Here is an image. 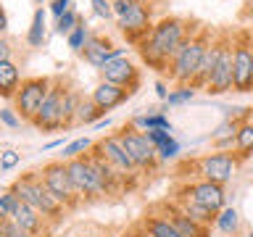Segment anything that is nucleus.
<instances>
[{"instance_id":"nucleus-1","label":"nucleus","mask_w":253,"mask_h":237,"mask_svg":"<svg viewBox=\"0 0 253 237\" xmlns=\"http://www.w3.org/2000/svg\"><path fill=\"white\" fill-rule=\"evenodd\" d=\"M195 27H190L185 19H177V16H166V19L156 21L148 35L137 42L140 58L148 63V69L169 71V63L177 53V47L185 42V37Z\"/></svg>"},{"instance_id":"nucleus-2","label":"nucleus","mask_w":253,"mask_h":237,"mask_svg":"<svg viewBox=\"0 0 253 237\" xmlns=\"http://www.w3.org/2000/svg\"><path fill=\"white\" fill-rule=\"evenodd\" d=\"M209 42H211V32L206 27H195L193 32H190V35L185 37V42L177 47V53H174V58L169 63L171 82L193 87V79L198 74V66H201V58H203Z\"/></svg>"},{"instance_id":"nucleus-3","label":"nucleus","mask_w":253,"mask_h":237,"mask_svg":"<svg viewBox=\"0 0 253 237\" xmlns=\"http://www.w3.org/2000/svg\"><path fill=\"white\" fill-rule=\"evenodd\" d=\"M8 193H13L21 203L32 205L42 219L58 221V219H63V213H66V208H63V205L53 198L50 190L45 187V182H42L40 174H24V177H19L13 182Z\"/></svg>"},{"instance_id":"nucleus-4","label":"nucleus","mask_w":253,"mask_h":237,"mask_svg":"<svg viewBox=\"0 0 253 237\" xmlns=\"http://www.w3.org/2000/svg\"><path fill=\"white\" fill-rule=\"evenodd\" d=\"M232 90L253 92V53H251V32L232 35Z\"/></svg>"},{"instance_id":"nucleus-5","label":"nucleus","mask_w":253,"mask_h":237,"mask_svg":"<svg viewBox=\"0 0 253 237\" xmlns=\"http://www.w3.org/2000/svg\"><path fill=\"white\" fill-rule=\"evenodd\" d=\"M116 134H119V142L124 145L126 156L132 158V163H134L137 171H153L158 166V153H156V148L148 142L145 132H140V129H134L132 124H126L124 129L116 132Z\"/></svg>"},{"instance_id":"nucleus-6","label":"nucleus","mask_w":253,"mask_h":237,"mask_svg":"<svg viewBox=\"0 0 253 237\" xmlns=\"http://www.w3.org/2000/svg\"><path fill=\"white\" fill-rule=\"evenodd\" d=\"M53 79L47 77H32V79H21L19 90H16L13 95V111L19 114V118H27V121H32V118L37 116L40 106H42L45 95L47 90H50Z\"/></svg>"},{"instance_id":"nucleus-7","label":"nucleus","mask_w":253,"mask_h":237,"mask_svg":"<svg viewBox=\"0 0 253 237\" xmlns=\"http://www.w3.org/2000/svg\"><path fill=\"white\" fill-rule=\"evenodd\" d=\"M40 177H42L45 182V187L53 193V198L58 200L63 208H77L79 200L82 198L77 195V190L74 185H71V179H69V171H66V163L63 161H53V163H47L42 171H40Z\"/></svg>"},{"instance_id":"nucleus-8","label":"nucleus","mask_w":253,"mask_h":237,"mask_svg":"<svg viewBox=\"0 0 253 237\" xmlns=\"http://www.w3.org/2000/svg\"><path fill=\"white\" fill-rule=\"evenodd\" d=\"M237 166H240V158L235 153H227V150L198 158V174H201V179L216 182V185H227L237 174Z\"/></svg>"},{"instance_id":"nucleus-9","label":"nucleus","mask_w":253,"mask_h":237,"mask_svg":"<svg viewBox=\"0 0 253 237\" xmlns=\"http://www.w3.org/2000/svg\"><path fill=\"white\" fill-rule=\"evenodd\" d=\"M66 171H69V179L74 185L77 195L79 198H98L100 193V185H98V177H95V169L90 163V156H77V158H69L66 161Z\"/></svg>"},{"instance_id":"nucleus-10","label":"nucleus","mask_w":253,"mask_h":237,"mask_svg":"<svg viewBox=\"0 0 253 237\" xmlns=\"http://www.w3.org/2000/svg\"><path fill=\"white\" fill-rule=\"evenodd\" d=\"M66 95V87H63L61 79H53L50 90H47L42 106H40L37 116L32 118V124L42 132H53V129H61V100Z\"/></svg>"},{"instance_id":"nucleus-11","label":"nucleus","mask_w":253,"mask_h":237,"mask_svg":"<svg viewBox=\"0 0 253 237\" xmlns=\"http://www.w3.org/2000/svg\"><path fill=\"white\" fill-rule=\"evenodd\" d=\"M92 150H95L98 156L106 158V161L119 171V177H122V179L132 177V174L137 171V169H134V163H132V158L126 156L124 145L119 142V134H116V132H114V134H106V137H100V140L92 145Z\"/></svg>"},{"instance_id":"nucleus-12","label":"nucleus","mask_w":253,"mask_h":237,"mask_svg":"<svg viewBox=\"0 0 253 237\" xmlns=\"http://www.w3.org/2000/svg\"><path fill=\"white\" fill-rule=\"evenodd\" d=\"M150 27H153V21H150V5L145 3V0H134L129 11L119 19V29L124 32L132 45H137L140 40L150 32Z\"/></svg>"},{"instance_id":"nucleus-13","label":"nucleus","mask_w":253,"mask_h":237,"mask_svg":"<svg viewBox=\"0 0 253 237\" xmlns=\"http://www.w3.org/2000/svg\"><path fill=\"white\" fill-rule=\"evenodd\" d=\"M82 55H84V61L90 63V66H95V69L100 71V69L106 66V63H111V61H116V58H126V47L114 45L108 37L90 35V40H87V45H84Z\"/></svg>"},{"instance_id":"nucleus-14","label":"nucleus","mask_w":253,"mask_h":237,"mask_svg":"<svg viewBox=\"0 0 253 237\" xmlns=\"http://www.w3.org/2000/svg\"><path fill=\"white\" fill-rule=\"evenodd\" d=\"M229 90H232V35H227L221 55L216 61V69L211 71L209 84H206V92L209 95H221Z\"/></svg>"},{"instance_id":"nucleus-15","label":"nucleus","mask_w":253,"mask_h":237,"mask_svg":"<svg viewBox=\"0 0 253 237\" xmlns=\"http://www.w3.org/2000/svg\"><path fill=\"white\" fill-rule=\"evenodd\" d=\"M185 187H187V193L193 195L203 208H209L211 213H219L227 205L224 185H216V182H209V179H195V182H187Z\"/></svg>"},{"instance_id":"nucleus-16","label":"nucleus","mask_w":253,"mask_h":237,"mask_svg":"<svg viewBox=\"0 0 253 237\" xmlns=\"http://www.w3.org/2000/svg\"><path fill=\"white\" fill-rule=\"evenodd\" d=\"M100 77H103V82L129 87V90H137L140 87V69L134 66L129 58H116V61L106 63V66L100 69Z\"/></svg>"},{"instance_id":"nucleus-17","label":"nucleus","mask_w":253,"mask_h":237,"mask_svg":"<svg viewBox=\"0 0 253 237\" xmlns=\"http://www.w3.org/2000/svg\"><path fill=\"white\" fill-rule=\"evenodd\" d=\"M132 95H134V90H129V87H119V84H111V82H100L92 90L90 100L103 111V114H106V111H114V108L122 106V103H126Z\"/></svg>"},{"instance_id":"nucleus-18","label":"nucleus","mask_w":253,"mask_h":237,"mask_svg":"<svg viewBox=\"0 0 253 237\" xmlns=\"http://www.w3.org/2000/svg\"><path fill=\"white\" fill-rule=\"evenodd\" d=\"M224 40H227V35H216V37L211 35V42H209V47H206V53H203V58H201V66H198V74L193 79L195 90H198V87H203V90H206L211 71L216 69V61H219V55H221V47H224Z\"/></svg>"},{"instance_id":"nucleus-19","label":"nucleus","mask_w":253,"mask_h":237,"mask_svg":"<svg viewBox=\"0 0 253 237\" xmlns=\"http://www.w3.org/2000/svg\"><path fill=\"white\" fill-rule=\"evenodd\" d=\"M164 216L174 224V229L179 232V237H209V227H203V224H198V221H193L185 211H179L174 203L166 205V213H164Z\"/></svg>"},{"instance_id":"nucleus-20","label":"nucleus","mask_w":253,"mask_h":237,"mask_svg":"<svg viewBox=\"0 0 253 237\" xmlns=\"http://www.w3.org/2000/svg\"><path fill=\"white\" fill-rule=\"evenodd\" d=\"M174 205H177L179 211H185L190 219L198 221V224H203V227H211L213 219H216V213H211L209 208H203V205L187 193V187H182L179 193H177V200H174Z\"/></svg>"},{"instance_id":"nucleus-21","label":"nucleus","mask_w":253,"mask_h":237,"mask_svg":"<svg viewBox=\"0 0 253 237\" xmlns=\"http://www.w3.org/2000/svg\"><path fill=\"white\" fill-rule=\"evenodd\" d=\"M13 221L19 224L21 229H27V232L32 235V237H37L40 232L45 229V219L40 216V213L32 208V205H27V203H16V211H13Z\"/></svg>"},{"instance_id":"nucleus-22","label":"nucleus","mask_w":253,"mask_h":237,"mask_svg":"<svg viewBox=\"0 0 253 237\" xmlns=\"http://www.w3.org/2000/svg\"><path fill=\"white\" fill-rule=\"evenodd\" d=\"M21 84V71L13 61H3L0 63V98H8L13 100L16 90Z\"/></svg>"},{"instance_id":"nucleus-23","label":"nucleus","mask_w":253,"mask_h":237,"mask_svg":"<svg viewBox=\"0 0 253 237\" xmlns=\"http://www.w3.org/2000/svg\"><path fill=\"white\" fill-rule=\"evenodd\" d=\"M243 121H237V118H227V121L219 124V129L211 134L213 145H216L219 150H229L235 148V137H237V129H240Z\"/></svg>"},{"instance_id":"nucleus-24","label":"nucleus","mask_w":253,"mask_h":237,"mask_svg":"<svg viewBox=\"0 0 253 237\" xmlns=\"http://www.w3.org/2000/svg\"><path fill=\"white\" fill-rule=\"evenodd\" d=\"M132 126L140 132H148V129H171V121L169 116L161 114V111H148L142 116H134L132 118Z\"/></svg>"},{"instance_id":"nucleus-25","label":"nucleus","mask_w":253,"mask_h":237,"mask_svg":"<svg viewBox=\"0 0 253 237\" xmlns=\"http://www.w3.org/2000/svg\"><path fill=\"white\" fill-rule=\"evenodd\" d=\"M79 100H82V95L66 87V95H63V100H61V129H71V126H74Z\"/></svg>"},{"instance_id":"nucleus-26","label":"nucleus","mask_w":253,"mask_h":237,"mask_svg":"<svg viewBox=\"0 0 253 237\" xmlns=\"http://www.w3.org/2000/svg\"><path fill=\"white\" fill-rule=\"evenodd\" d=\"M140 224L145 227L153 237H179V232L174 229V224L166 216H153V213H148Z\"/></svg>"},{"instance_id":"nucleus-27","label":"nucleus","mask_w":253,"mask_h":237,"mask_svg":"<svg viewBox=\"0 0 253 237\" xmlns=\"http://www.w3.org/2000/svg\"><path fill=\"white\" fill-rule=\"evenodd\" d=\"M253 153V118L240 124V129H237V137H235V156L240 158H248Z\"/></svg>"},{"instance_id":"nucleus-28","label":"nucleus","mask_w":253,"mask_h":237,"mask_svg":"<svg viewBox=\"0 0 253 237\" xmlns=\"http://www.w3.org/2000/svg\"><path fill=\"white\" fill-rule=\"evenodd\" d=\"M45 35H47L45 11H42V8H37L35 16H32L29 32H27V42H29V47H42V42H45Z\"/></svg>"},{"instance_id":"nucleus-29","label":"nucleus","mask_w":253,"mask_h":237,"mask_svg":"<svg viewBox=\"0 0 253 237\" xmlns=\"http://www.w3.org/2000/svg\"><path fill=\"white\" fill-rule=\"evenodd\" d=\"M213 224H216V229L224 235H237V229H240V213H237L232 205H224V208L216 213Z\"/></svg>"},{"instance_id":"nucleus-30","label":"nucleus","mask_w":253,"mask_h":237,"mask_svg":"<svg viewBox=\"0 0 253 237\" xmlns=\"http://www.w3.org/2000/svg\"><path fill=\"white\" fill-rule=\"evenodd\" d=\"M100 116H103V111L90 98H82L79 100V108H77L74 124H95V121H100Z\"/></svg>"},{"instance_id":"nucleus-31","label":"nucleus","mask_w":253,"mask_h":237,"mask_svg":"<svg viewBox=\"0 0 253 237\" xmlns=\"http://www.w3.org/2000/svg\"><path fill=\"white\" fill-rule=\"evenodd\" d=\"M69 40V47L74 53H82L84 50V45H87V40H90V27H87V21H79L77 27H74V32L66 37Z\"/></svg>"},{"instance_id":"nucleus-32","label":"nucleus","mask_w":253,"mask_h":237,"mask_svg":"<svg viewBox=\"0 0 253 237\" xmlns=\"http://www.w3.org/2000/svg\"><path fill=\"white\" fill-rule=\"evenodd\" d=\"M193 98H195V87L177 84V90H169V98H166V103H169V106H185V103H190Z\"/></svg>"},{"instance_id":"nucleus-33","label":"nucleus","mask_w":253,"mask_h":237,"mask_svg":"<svg viewBox=\"0 0 253 237\" xmlns=\"http://www.w3.org/2000/svg\"><path fill=\"white\" fill-rule=\"evenodd\" d=\"M92 145L95 142L90 140V137H79V140H71L69 145H63V158H77V156H84L87 150H92Z\"/></svg>"},{"instance_id":"nucleus-34","label":"nucleus","mask_w":253,"mask_h":237,"mask_svg":"<svg viewBox=\"0 0 253 237\" xmlns=\"http://www.w3.org/2000/svg\"><path fill=\"white\" fill-rule=\"evenodd\" d=\"M79 21H82V19H79V13L74 11V8H71V11H66V13L61 16V19H55V32H58V35H66V37H69Z\"/></svg>"},{"instance_id":"nucleus-35","label":"nucleus","mask_w":253,"mask_h":237,"mask_svg":"<svg viewBox=\"0 0 253 237\" xmlns=\"http://www.w3.org/2000/svg\"><path fill=\"white\" fill-rule=\"evenodd\" d=\"M16 203H19V198H16L13 193H3V195H0V221H3V219H13Z\"/></svg>"},{"instance_id":"nucleus-36","label":"nucleus","mask_w":253,"mask_h":237,"mask_svg":"<svg viewBox=\"0 0 253 237\" xmlns=\"http://www.w3.org/2000/svg\"><path fill=\"white\" fill-rule=\"evenodd\" d=\"M0 235H3V237H32L27 229H21L13 219H3V221H0Z\"/></svg>"},{"instance_id":"nucleus-37","label":"nucleus","mask_w":253,"mask_h":237,"mask_svg":"<svg viewBox=\"0 0 253 237\" xmlns=\"http://www.w3.org/2000/svg\"><path fill=\"white\" fill-rule=\"evenodd\" d=\"M156 153H158V161H171V158H177L179 156V142L177 140H166L161 148H156Z\"/></svg>"},{"instance_id":"nucleus-38","label":"nucleus","mask_w":253,"mask_h":237,"mask_svg":"<svg viewBox=\"0 0 253 237\" xmlns=\"http://www.w3.org/2000/svg\"><path fill=\"white\" fill-rule=\"evenodd\" d=\"M19 163H21V153H16V150H3L0 153V171H11Z\"/></svg>"},{"instance_id":"nucleus-39","label":"nucleus","mask_w":253,"mask_h":237,"mask_svg":"<svg viewBox=\"0 0 253 237\" xmlns=\"http://www.w3.org/2000/svg\"><path fill=\"white\" fill-rule=\"evenodd\" d=\"M92 3V13L98 16V19H111L114 16V5H111V0H90Z\"/></svg>"},{"instance_id":"nucleus-40","label":"nucleus","mask_w":253,"mask_h":237,"mask_svg":"<svg viewBox=\"0 0 253 237\" xmlns=\"http://www.w3.org/2000/svg\"><path fill=\"white\" fill-rule=\"evenodd\" d=\"M145 137H148V142L153 148H161L166 140H171V129H148Z\"/></svg>"},{"instance_id":"nucleus-41","label":"nucleus","mask_w":253,"mask_h":237,"mask_svg":"<svg viewBox=\"0 0 253 237\" xmlns=\"http://www.w3.org/2000/svg\"><path fill=\"white\" fill-rule=\"evenodd\" d=\"M0 121H3L5 126H11V129H16V126L21 124V118L13 108H0Z\"/></svg>"},{"instance_id":"nucleus-42","label":"nucleus","mask_w":253,"mask_h":237,"mask_svg":"<svg viewBox=\"0 0 253 237\" xmlns=\"http://www.w3.org/2000/svg\"><path fill=\"white\" fill-rule=\"evenodd\" d=\"M66 11H71V0H53L50 3V13L55 16V19H61Z\"/></svg>"},{"instance_id":"nucleus-43","label":"nucleus","mask_w":253,"mask_h":237,"mask_svg":"<svg viewBox=\"0 0 253 237\" xmlns=\"http://www.w3.org/2000/svg\"><path fill=\"white\" fill-rule=\"evenodd\" d=\"M3 61H11V42L0 35V63Z\"/></svg>"},{"instance_id":"nucleus-44","label":"nucleus","mask_w":253,"mask_h":237,"mask_svg":"<svg viewBox=\"0 0 253 237\" xmlns=\"http://www.w3.org/2000/svg\"><path fill=\"white\" fill-rule=\"evenodd\" d=\"M156 95H158L161 100L169 98V87H166V82H156Z\"/></svg>"},{"instance_id":"nucleus-45","label":"nucleus","mask_w":253,"mask_h":237,"mask_svg":"<svg viewBox=\"0 0 253 237\" xmlns=\"http://www.w3.org/2000/svg\"><path fill=\"white\" fill-rule=\"evenodd\" d=\"M129 237H153V235H150V232H148V229H145V227H142V224H140L137 229H132V235H129Z\"/></svg>"},{"instance_id":"nucleus-46","label":"nucleus","mask_w":253,"mask_h":237,"mask_svg":"<svg viewBox=\"0 0 253 237\" xmlns=\"http://www.w3.org/2000/svg\"><path fill=\"white\" fill-rule=\"evenodd\" d=\"M8 29V16H5V11H3V5H0V35Z\"/></svg>"},{"instance_id":"nucleus-47","label":"nucleus","mask_w":253,"mask_h":237,"mask_svg":"<svg viewBox=\"0 0 253 237\" xmlns=\"http://www.w3.org/2000/svg\"><path fill=\"white\" fill-rule=\"evenodd\" d=\"M58 145H63V140H50L47 145L42 148V150H53V148H58Z\"/></svg>"},{"instance_id":"nucleus-48","label":"nucleus","mask_w":253,"mask_h":237,"mask_svg":"<svg viewBox=\"0 0 253 237\" xmlns=\"http://www.w3.org/2000/svg\"><path fill=\"white\" fill-rule=\"evenodd\" d=\"M92 126H98V129H106V126H111V121H108V118H100V121H95Z\"/></svg>"},{"instance_id":"nucleus-49","label":"nucleus","mask_w":253,"mask_h":237,"mask_svg":"<svg viewBox=\"0 0 253 237\" xmlns=\"http://www.w3.org/2000/svg\"><path fill=\"white\" fill-rule=\"evenodd\" d=\"M251 53H253V32H251Z\"/></svg>"},{"instance_id":"nucleus-50","label":"nucleus","mask_w":253,"mask_h":237,"mask_svg":"<svg viewBox=\"0 0 253 237\" xmlns=\"http://www.w3.org/2000/svg\"><path fill=\"white\" fill-rule=\"evenodd\" d=\"M35 3H37V5H40V8H42V0H35Z\"/></svg>"},{"instance_id":"nucleus-51","label":"nucleus","mask_w":253,"mask_h":237,"mask_svg":"<svg viewBox=\"0 0 253 237\" xmlns=\"http://www.w3.org/2000/svg\"><path fill=\"white\" fill-rule=\"evenodd\" d=\"M248 237H253V232H251V235H248Z\"/></svg>"},{"instance_id":"nucleus-52","label":"nucleus","mask_w":253,"mask_h":237,"mask_svg":"<svg viewBox=\"0 0 253 237\" xmlns=\"http://www.w3.org/2000/svg\"><path fill=\"white\" fill-rule=\"evenodd\" d=\"M0 237H3V235H0Z\"/></svg>"}]
</instances>
